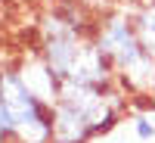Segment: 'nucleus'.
<instances>
[{"mask_svg":"<svg viewBox=\"0 0 155 143\" xmlns=\"http://www.w3.org/2000/svg\"><path fill=\"white\" fill-rule=\"evenodd\" d=\"M134 25H137V34H140V41H143V47L155 56V0L146 3L134 16Z\"/></svg>","mask_w":155,"mask_h":143,"instance_id":"obj_1","label":"nucleus"},{"mask_svg":"<svg viewBox=\"0 0 155 143\" xmlns=\"http://www.w3.org/2000/svg\"><path fill=\"white\" fill-rule=\"evenodd\" d=\"M134 131H137L140 140H152L155 137V124L146 118V115H137V118H134Z\"/></svg>","mask_w":155,"mask_h":143,"instance_id":"obj_2","label":"nucleus"}]
</instances>
